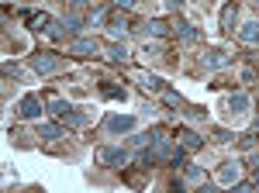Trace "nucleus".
I'll return each mask as SVG.
<instances>
[{
    "instance_id": "f257e3e1",
    "label": "nucleus",
    "mask_w": 259,
    "mask_h": 193,
    "mask_svg": "<svg viewBox=\"0 0 259 193\" xmlns=\"http://www.w3.org/2000/svg\"><path fill=\"white\" fill-rule=\"evenodd\" d=\"M97 162L100 166H124V162H128V149L104 145V149H97Z\"/></svg>"
},
{
    "instance_id": "f03ea898",
    "label": "nucleus",
    "mask_w": 259,
    "mask_h": 193,
    "mask_svg": "<svg viewBox=\"0 0 259 193\" xmlns=\"http://www.w3.org/2000/svg\"><path fill=\"white\" fill-rule=\"evenodd\" d=\"M59 59L49 56V52H38V56H31V69L38 73V76H49V73H59Z\"/></svg>"
},
{
    "instance_id": "7ed1b4c3",
    "label": "nucleus",
    "mask_w": 259,
    "mask_h": 193,
    "mask_svg": "<svg viewBox=\"0 0 259 193\" xmlns=\"http://www.w3.org/2000/svg\"><path fill=\"white\" fill-rule=\"evenodd\" d=\"M239 176H242V166L235 162V159L218 166V183H221V186H235V183H239Z\"/></svg>"
},
{
    "instance_id": "20e7f679",
    "label": "nucleus",
    "mask_w": 259,
    "mask_h": 193,
    "mask_svg": "<svg viewBox=\"0 0 259 193\" xmlns=\"http://www.w3.org/2000/svg\"><path fill=\"white\" fill-rule=\"evenodd\" d=\"M218 21H221V31H225V35H232V28L239 24V4H235V0H228V4L221 7Z\"/></svg>"
},
{
    "instance_id": "39448f33",
    "label": "nucleus",
    "mask_w": 259,
    "mask_h": 193,
    "mask_svg": "<svg viewBox=\"0 0 259 193\" xmlns=\"http://www.w3.org/2000/svg\"><path fill=\"white\" fill-rule=\"evenodd\" d=\"M97 52H100V45L94 38H73V41H69V56L90 59V56H97Z\"/></svg>"
},
{
    "instance_id": "423d86ee",
    "label": "nucleus",
    "mask_w": 259,
    "mask_h": 193,
    "mask_svg": "<svg viewBox=\"0 0 259 193\" xmlns=\"http://www.w3.org/2000/svg\"><path fill=\"white\" fill-rule=\"evenodd\" d=\"M104 128H107L111 135H124V131H132V128H135V117H132V114H111Z\"/></svg>"
},
{
    "instance_id": "0eeeda50",
    "label": "nucleus",
    "mask_w": 259,
    "mask_h": 193,
    "mask_svg": "<svg viewBox=\"0 0 259 193\" xmlns=\"http://www.w3.org/2000/svg\"><path fill=\"white\" fill-rule=\"evenodd\" d=\"M18 114L24 117V121H35V117L41 114V104H38V96H21V104H18Z\"/></svg>"
},
{
    "instance_id": "6e6552de",
    "label": "nucleus",
    "mask_w": 259,
    "mask_h": 193,
    "mask_svg": "<svg viewBox=\"0 0 259 193\" xmlns=\"http://www.w3.org/2000/svg\"><path fill=\"white\" fill-rule=\"evenodd\" d=\"M232 59L225 56V52H207V56L200 59V66H204V73H214V69H225Z\"/></svg>"
},
{
    "instance_id": "1a4fd4ad",
    "label": "nucleus",
    "mask_w": 259,
    "mask_h": 193,
    "mask_svg": "<svg viewBox=\"0 0 259 193\" xmlns=\"http://www.w3.org/2000/svg\"><path fill=\"white\" fill-rule=\"evenodd\" d=\"M180 145H183L187 152H197L200 145H204V135H197V131H190V128H183V131H180Z\"/></svg>"
},
{
    "instance_id": "9d476101",
    "label": "nucleus",
    "mask_w": 259,
    "mask_h": 193,
    "mask_svg": "<svg viewBox=\"0 0 259 193\" xmlns=\"http://www.w3.org/2000/svg\"><path fill=\"white\" fill-rule=\"evenodd\" d=\"M245 111H249V96L245 93H232L228 96V114L232 117H242Z\"/></svg>"
},
{
    "instance_id": "9b49d317",
    "label": "nucleus",
    "mask_w": 259,
    "mask_h": 193,
    "mask_svg": "<svg viewBox=\"0 0 259 193\" xmlns=\"http://www.w3.org/2000/svg\"><path fill=\"white\" fill-rule=\"evenodd\" d=\"M239 38L249 41V45H259V21H245L239 28Z\"/></svg>"
},
{
    "instance_id": "f8f14e48",
    "label": "nucleus",
    "mask_w": 259,
    "mask_h": 193,
    "mask_svg": "<svg viewBox=\"0 0 259 193\" xmlns=\"http://www.w3.org/2000/svg\"><path fill=\"white\" fill-rule=\"evenodd\" d=\"M177 31H180V41H187V45L200 38V31L194 28V24H187V21H180V24H177Z\"/></svg>"
},
{
    "instance_id": "ddd939ff",
    "label": "nucleus",
    "mask_w": 259,
    "mask_h": 193,
    "mask_svg": "<svg viewBox=\"0 0 259 193\" xmlns=\"http://www.w3.org/2000/svg\"><path fill=\"white\" fill-rule=\"evenodd\" d=\"M139 83H142V90H162V79L156 76V73H139Z\"/></svg>"
},
{
    "instance_id": "4468645a",
    "label": "nucleus",
    "mask_w": 259,
    "mask_h": 193,
    "mask_svg": "<svg viewBox=\"0 0 259 193\" xmlns=\"http://www.w3.org/2000/svg\"><path fill=\"white\" fill-rule=\"evenodd\" d=\"M100 93L107 96V100H124V86H114V83H100Z\"/></svg>"
},
{
    "instance_id": "2eb2a0df",
    "label": "nucleus",
    "mask_w": 259,
    "mask_h": 193,
    "mask_svg": "<svg viewBox=\"0 0 259 193\" xmlns=\"http://www.w3.org/2000/svg\"><path fill=\"white\" fill-rule=\"evenodd\" d=\"M145 31H149V35H156V38H162V35L169 31V24H166L162 18H152L149 24H145Z\"/></svg>"
},
{
    "instance_id": "dca6fc26",
    "label": "nucleus",
    "mask_w": 259,
    "mask_h": 193,
    "mask_svg": "<svg viewBox=\"0 0 259 193\" xmlns=\"http://www.w3.org/2000/svg\"><path fill=\"white\" fill-rule=\"evenodd\" d=\"M69 107H73V104H69V100H62V96H52V100H49V111H52L56 117H62Z\"/></svg>"
},
{
    "instance_id": "f3484780",
    "label": "nucleus",
    "mask_w": 259,
    "mask_h": 193,
    "mask_svg": "<svg viewBox=\"0 0 259 193\" xmlns=\"http://www.w3.org/2000/svg\"><path fill=\"white\" fill-rule=\"evenodd\" d=\"M28 24H31L35 31H41V28H49V24H52V18H49V14H28Z\"/></svg>"
},
{
    "instance_id": "a211bd4d",
    "label": "nucleus",
    "mask_w": 259,
    "mask_h": 193,
    "mask_svg": "<svg viewBox=\"0 0 259 193\" xmlns=\"http://www.w3.org/2000/svg\"><path fill=\"white\" fill-rule=\"evenodd\" d=\"M107 59H111V62H124V59H128V49H124V45H111V49H107Z\"/></svg>"
},
{
    "instance_id": "6ab92c4d",
    "label": "nucleus",
    "mask_w": 259,
    "mask_h": 193,
    "mask_svg": "<svg viewBox=\"0 0 259 193\" xmlns=\"http://www.w3.org/2000/svg\"><path fill=\"white\" fill-rule=\"evenodd\" d=\"M38 135L41 138H62V128L59 124H38Z\"/></svg>"
},
{
    "instance_id": "aec40b11",
    "label": "nucleus",
    "mask_w": 259,
    "mask_h": 193,
    "mask_svg": "<svg viewBox=\"0 0 259 193\" xmlns=\"http://www.w3.org/2000/svg\"><path fill=\"white\" fill-rule=\"evenodd\" d=\"M62 35H66V24H62V21H52V24H49V38L62 41Z\"/></svg>"
},
{
    "instance_id": "412c9836",
    "label": "nucleus",
    "mask_w": 259,
    "mask_h": 193,
    "mask_svg": "<svg viewBox=\"0 0 259 193\" xmlns=\"http://www.w3.org/2000/svg\"><path fill=\"white\" fill-rule=\"evenodd\" d=\"M124 31H132L124 18H114V21H111V35H114V38H118V35H124Z\"/></svg>"
},
{
    "instance_id": "4be33fe9",
    "label": "nucleus",
    "mask_w": 259,
    "mask_h": 193,
    "mask_svg": "<svg viewBox=\"0 0 259 193\" xmlns=\"http://www.w3.org/2000/svg\"><path fill=\"white\" fill-rule=\"evenodd\" d=\"M162 96H166V104H173V107H183V96L173 93V90H162Z\"/></svg>"
},
{
    "instance_id": "5701e85b",
    "label": "nucleus",
    "mask_w": 259,
    "mask_h": 193,
    "mask_svg": "<svg viewBox=\"0 0 259 193\" xmlns=\"http://www.w3.org/2000/svg\"><path fill=\"white\" fill-rule=\"evenodd\" d=\"M62 24H66V31H76V28H80V18H76V14H66Z\"/></svg>"
},
{
    "instance_id": "b1692460",
    "label": "nucleus",
    "mask_w": 259,
    "mask_h": 193,
    "mask_svg": "<svg viewBox=\"0 0 259 193\" xmlns=\"http://www.w3.org/2000/svg\"><path fill=\"white\" fill-rule=\"evenodd\" d=\"M142 56H145V59H159L162 52H159V45H145V49H142Z\"/></svg>"
},
{
    "instance_id": "393cba45",
    "label": "nucleus",
    "mask_w": 259,
    "mask_h": 193,
    "mask_svg": "<svg viewBox=\"0 0 259 193\" xmlns=\"http://www.w3.org/2000/svg\"><path fill=\"white\" fill-rule=\"evenodd\" d=\"M214 138H218V141H232V131H225V128H214Z\"/></svg>"
},
{
    "instance_id": "a878e982",
    "label": "nucleus",
    "mask_w": 259,
    "mask_h": 193,
    "mask_svg": "<svg viewBox=\"0 0 259 193\" xmlns=\"http://www.w3.org/2000/svg\"><path fill=\"white\" fill-rule=\"evenodd\" d=\"M111 4H114V7H121V11H132V7H135V0H111Z\"/></svg>"
},
{
    "instance_id": "bb28decb",
    "label": "nucleus",
    "mask_w": 259,
    "mask_h": 193,
    "mask_svg": "<svg viewBox=\"0 0 259 193\" xmlns=\"http://www.w3.org/2000/svg\"><path fill=\"white\" fill-rule=\"evenodd\" d=\"M252 190V183H245V179H239V183H235V193H249Z\"/></svg>"
},
{
    "instance_id": "cd10ccee",
    "label": "nucleus",
    "mask_w": 259,
    "mask_h": 193,
    "mask_svg": "<svg viewBox=\"0 0 259 193\" xmlns=\"http://www.w3.org/2000/svg\"><path fill=\"white\" fill-rule=\"evenodd\" d=\"M242 83H256V73L252 69H242Z\"/></svg>"
},
{
    "instance_id": "c85d7f7f",
    "label": "nucleus",
    "mask_w": 259,
    "mask_h": 193,
    "mask_svg": "<svg viewBox=\"0 0 259 193\" xmlns=\"http://www.w3.org/2000/svg\"><path fill=\"white\" fill-rule=\"evenodd\" d=\"M187 176L190 179H200V166H187Z\"/></svg>"
},
{
    "instance_id": "c756f323",
    "label": "nucleus",
    "mask_w": 259,
    "mask_h": 193,
    "mask_svg": "<svg viewBox=\"0 0 259 193\" xmlns=\"http://www.w3.org/2000/svg\"><path fill=\"white\" fill-rule=\"evenodd\" d=\"M180 4H183V0H166V7H169V11H180Z\"/></svg>"
},
{
    "instance_id": "7c9ffc66",
    "label": "nucleus",
    "mask_w": 259,
    "mask_h": 193,
    "mask_svg": "<svg viewBox=\"0 0 259 193\" xmlns=\"http://www.w3.org/2000/svg\"><path fill=\"white\" fill-rule=\"evenodd\" d=\"M256 135H259V117H256Z\"/></svg>"
}]
</instances>
